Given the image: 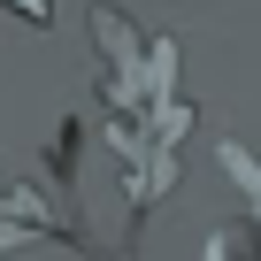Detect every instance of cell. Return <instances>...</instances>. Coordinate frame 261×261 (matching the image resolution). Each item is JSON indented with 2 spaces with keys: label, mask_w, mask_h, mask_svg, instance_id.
<instances>
[{
  "label": "cell",
  "mask_w": 261,
  "mask_h": 261,
  "mask_svg": "<svg viewBox=\"0 0 261 261\" xmlns=\"http://www.w3.org/2000/svg\"><path fill=\"white\" fill-rule=\"evenodd\" d=\"M8 8H16V16H31V23H46V16H54L46 0H8Z\"/></svg>",
  "instance_id": "6da1fadb"
}]
</instances>
